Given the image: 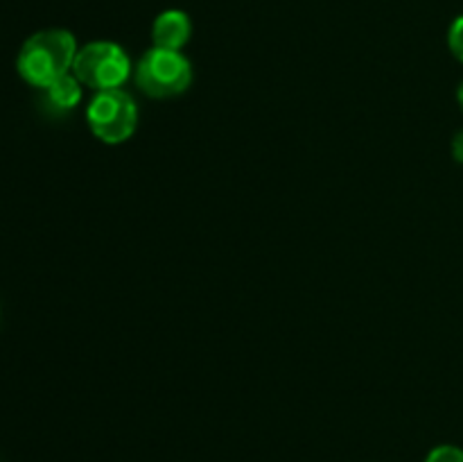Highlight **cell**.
Instances as JSON below:
<instances>
[{"mask_svg": "<svg viewBox=\"0 0 463 462\" xmlns=\"http://www.w3.org/2000/svg\"><path fill=\"white\" fill-rule=\"evenodd\" d=\"M425 462H463V448L452 447V444H441L432 448L425 457Z\"/></svg>", "mask_w": 463, "mask_h": 462, "instance_id": "obj_7", "label": "cell"}, {"mask_svg": "<svg viewBox=\"0 0 463 462\" xmlns=\"http://www.w3.org/2000/svg\"><path fill=\"white\" fill-rule=\"evenodd\" d=\"M190 82H193V66L181 54V50L154 45L136 66V84L149 98H175L188 91Z\"/></svg>", "mask_w": 463, "mask_h": 462, "instance_id": "obj_2", "label": "cell"}, {"mask_svg": "<svg viewBox=\"0 0 463 462\" xmlns=\"http://www.w3.org/2000/svg\"><path fill=\"white\" fill-rule=\"evenodd\" d=\"M77 41L68 30H41L23 43L18 53V75L36 89H48L72 71Z\"/></svg>", "mask_w": 463, "mask_h": 462, "instance_id": "obj_1", "label": "cell"}, {"mask_svg": "<svg viewBox=\"0 0 463 462\" xmlns=\"http://www.w3.org/2000/svg\"><path fill=\"white\" fill-rule=\"evenodd\" d=\"M131 63L125 50L113 41H93L77 50L72 75L93 91L120 89L129 77Z\"/></svg>", "mask_w": 463, "mask_h": 462, "instance_id": "obj_3", "label": "cell"}, {"mask_svg": "<svg viewBox=\"0 0 463 462\" xmlns=\"http://www.w3.org/2000/svg\"><path fill=\"white\" fill-rule=\"evenodd\" d=\"M45 91H48L50 104H52L54 109H61V111L77 107L81 100V82L77 80L75 75H71V72L59 77V80L52 82Z\"/></svg>", "mask_w": 463, "mask_h": 462, "instance_id": "obj_6", "label": "cell"}, {"mask_svg": "<svg viewBox=\"0 0 463 462\" xmlns=\"http://www.w3.org/2000/svg\"><path fill=\"white\" fill-rule=\"evenodd\" d=\"M448 45H450V53L463 63V16H457L452 21L450 32H448Z\"/></svg>", "mask_w": 463, "mask_h": 462, "instance_id": "obj_8", "label": "cell"}, {"mask_svg": "<svg viewBox=\"0 0 463 462\" xmlns=\"http://www.w3.org/2000/svg\"><path fill=\"white\" fill-rule=\"evenodd\" d=\"M457 100H459V107H461V111H463V82H461L459 91H457Z\"/></svg>", "mask_w": 463, "mask_h": 462, "instance_id": "obj_10", "label": "cell"}, {"mask_svg": "<svg viewBox=\"0 0 463 462\" xmlns=\"http://www.w3.org/2000/svg\"><path fill=\"white\" fill-rule=\"evenodd\" d=\"M455 157L457 161H463V131L455 139Z\"/></svg>", "mask_w": 463, "mask_h": 462, "instance_id": "obj_9", "label": "cell"}, {"mask_svg": "<svg viewBox=\"0 0 463 462\" xmlns=\"http://www.w3.org/2000/svg\"><path fill=\"white\" fill-rule=\"evenodd\" d=\"M90 131L107 145H120L131 139L138 125V107L122 89L99 91L86 109Z\"/></svg>", "mask_w": 463, "mask_h": 462, "instance_id": "obj_4", "label": "cell"}, {"mask_svg": "<svg viewBox=\"0 0 463 462\" xmlns=\"http://www.w3.org/2000/svg\"><path fill=\"white\" fill-rule=\"evenodd\" d=\"M190 32H193V23H190L188 14L181 9H167V12L158 14L154 21L152 41L156 48L181 50L188 43Z\"/></svg>", "mask_w": 463, "mask_h": 462, "instance_id": "obj_5", "label": "cell"}]
</instances>
